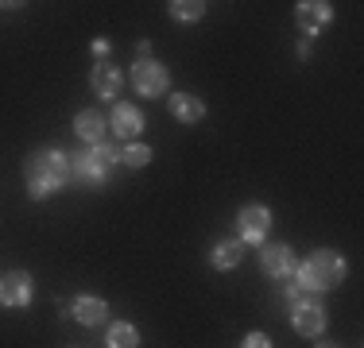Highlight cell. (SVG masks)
Here are the masks:
<instances>
[{"instance_id": "30bf717a", "label": "cell", "mask_w": 364, "mask_h": 348, "mask_svg": "<svg viewBox=\"0 0 364 348\" xmlns=\"http://www.w3.org/2000/svg\"><path fill=\"white\" fill-rule=\"evenodd\" d=\"M329 16H333V8H329L326 0H302L299 12H294V20H299V28L314 39V35L329 23Z\"/></svg>"}, {"instance_id": "5b68a950", "label": "cell", "mask_w": 364, "mask_h": 348, "mask_svg": "<svg viewBox=\"0 0 364 348\" xmlns=\"http://www.w3.org/2000/svg\"><path fill=\"white\" fill-rule=\"evenodd\" d=\"M132 85L144 97H159V93H167L171 74H167V66L155 62V58H140V62L132 66Z\"/></svg>"}, {"instance_id": "277c9868", "label": "cell", "mask_w": 364, "mask_h": 348, "mask_svg": "<svg viewBox=\"0 0 364 348\" xmlns=\"http://www.w3.org/2000/svg\"><path fill=\"white\" fill-rule=\"evenodd\" d=\"M31 298H36V283H31L28 271L0 275V306L4 310H23L31 306Z\"/></svg>"}, {"instance_id": "5bb4252c", "label": "cell", "mask_w": 364, "mask_h": 348, "mask_svg": "<svg viewBox=\"0 0 364 348\" xmlns=\"http://www.w3.org/2000/svg\"><path fill=\"white\" fill-rule=\"evenodd\" d=\"M171 116L182 120V124H198L205 116V104L194 97V93H175L171 97Z\"/></svg>"}, {"instance_id": "9a60e30c", "label": "cell", "mask_w": 364, "mask_h": 348, "mask_svg": "<svg viewBox=\"0 0 364 348\" xmlns=\"http://www.w3.org/2000/svg\"><path fill=\"white\" fill-rule=\"evenodd\" d=\"M74 132L82 136L85 143H101V136H105V120H101L93 109H85V112L74 116Z\"/></svg>"}, {"instance_id": "ba28073f", "label": "cell", "mask_w": 364, "mask_h": 348, "mask_svg": "<svg viewBox=\"0 0 364 348\" xmlns=\"http://www.w3.org/2000/svg\"><path fill=\"white\" fill-rule=\"evenodd\" d=\"M90 85H93V93H97L101 101H117L120 89H124V70L112 66V62H97L93 74H90Z\"/></svg>"}, {"instance_id": "2e32d148", "label": "cell", "mask_w": 364, "mask_h": 348, "mask_svg": "<svg viewBox=\"0 0 364 348\" xmlns=\"http://www.w3.org/2000/svg\"><path fill=\"white\" fill-rule=\"evenodd\" d=\"M109 348H140V333H136V325L117 321V325L109 329Z\"/></svg>"}, {"instance_id": "6da1fadb", "label": "cell", "mask_w": 364, "mask_h": 348, "mask_svg": "<svg viewBox=\"0 0 364 348\" xmlns=\"http://www.w3.org/2000/svg\"><path fill=\"white\" fill-rule=\"evenodd\" d=\"M70 182V155L58 151V147H43L28 159V194L43 202V197H50L58 186H66Z\"/></svg>"}, {"instance_id": "7a4b0ae2", "label": "cell", "mask_w": 364, "mask_h": 348, "mask_svg": "<svg viewBox=\"0 0 364 348\" xmlns=\"http://www.w3.org/2000/svg\"><path fill=\"white\" fill-rule=\"evenodd\" d=\"M120 163V151L112 143H93V147H85L77 159H70V178H77L82 186H101L105 182V174L112 170Z\"/></svg>"}, {"instance_id": "8fae6325", "label": "cell", "mask_w": 364, "mask_h": 348, "mask_svg": "<svg viewBox=\"0 0 364 348\" xmlns=\"http://www.w3.org/2000/svg\"><path fill=\"white\" fill-rule=\"evenodd\" d=\"M259 267L272 278H287L294 271V251L287 244H272V248H264V256H259Z\"/></svg>"}, {"instance_id": "44dd1931", "label": "cell", "mask_w": 364, "mask_h": 348, "mask_svg": "<svg viewBox=\"0 0 364 348\" xmlns=\"http://www.w3.org/2000/svg\"><path fill=\"white\" fill-rule=\"evenodd\" d=\"M322 348H337V344H322Z\"/></svg>"}, {"instance_id": "9c48e42d", "label": "cell", "mask_w": 364, "mask_h": 348, "mask_svg": "<svg viewBox=\"0 0 364 348\" xmlns=\"http://www.w3.org/2000/svg\"><path fill=\"white\" fill-rule=\"evenodd\" d=\"M66 310H70V317H74V321H82V325H90V329L105 325V317H109L105 298H93V294H77V298H74Z\"/></svg>"}, {"instance_id": "e0dca14e", "label": "cell", "mask_w": 364, "mask_h": 348, "mask_svg": "<svg viewBox=\"0 0 364 348\" xmlns=\"http://www.w3.org/2000/svg\"><path fill=\"white\" fill-rule=\"evenodd\" d=\"M120 163L132 167V170H140V167L151 163V147H147V143H124V147H120Z\"/></svg>"}, {"instance_id": "d6986e66", "label": "cell", "mask_w": 364, "mask_h": 348, "mask_svg": "<svg viewBox=\"0 0 364 348\" xmlns=\"http://www.w3.org/2000/svg\"><path fill=\"white\" fill-rule=\"evenodd\" d=\"M240 348H272V337L267 333H248L245 341H240Z\"/></svg>"}, {"instance_id": "7c38bea8", "label": "cell", "mask_w": 364, "mask_h": 348, "mask_svg": "<svg viewBox=\"0 0 364 348\" xmlns=\"http://www.w3.org/2000/svg\"><path fill=\"white\" fill-rule=\"evenodd\" d=\"M112 132L120 139H136L144 132V112L132 109V104H117V109H112Z\"/></svg>"}, {"instance_id": "ac0fdd59", "label": "cell", "mask_w": 364, "mask_h": 348, "mask_svg": "<svg viewBox=\"0 0 364 348\" xmlns=\"http://www.w3.org/2000/svg\"><path fill=\"white\" fill-rule=\"evenodd\" d=\"M167 8H171V16L182 20V23H194V20H202V16H205L202 0H175V4H167Z\"/></svg>"}, {"instance_id": "4fadbf2b", "label": "cell", "mask_w": 364, "mask_h": 348, "mask_svg": "<svg viewBox=\"0 0 364 348\" xmlns=\"http://www.w3.org/2000/svg\"><path fill=\"white\" fill-rule=\"evenodd\" d=\"M240 259H245V244L240 240H218L213 251H210V263L218 267V271H232Z\"/></svg>"}, {"instance_id": "8992f818", "label": "cell", "mask_w": 364, "mask_h": 348, "mask_svg": "<svg viewBox=\"0 0 364 348\" xmlns=\"http://www.w3.org/2000/svg\"><path fill=\"white\" fill-rule=\"evenodd\" d=\"M237 229H240V244H259L267 236V229H272V213H267V205H245L237 213Z\"/></svg>"}, {"instance_id": "52a82bcc", "label": "cell", "mask_w": 364, "mask_h": 348, "mask_svg": "<svg viewBox=\"0 0 364 348\" xmlns=\"http://www.w3.org/2000/svg\"><path fill=\"white\" fill-rule=\"evenodd\" d=\"M291 325H294V333H302V337H318V333H326V310L318 306V302L302 298V302H294V310H291Z\"/></svg>"}, {"instance_id": "ffe728a7", "label": "cell", "mask_w": 364, "mask_h": 348, "mask_svg": "<svg viewBox=\"0 0 364 348\" xmlns=\"http://www.w3.org/2000/svg\"><path fill=\"white\" fill-rule=\"evenodd\" d=\"M93 55H109V39H93Z\"/></svg>"}, {"instance_id": "3957f363", "label": "cell", "mask_w": 364, "mask_h": 348, "mask_svg": "<svg viewBox=\"0 0 364 348\" xmlns=\"http://www.w3.org/2000/svg\"><path fill=\"white\" fill-rule=\"evenodd\" d=\"M345 278V259L337 256V251H314V256L302 263V271H299V286L302 290H329V286H337Z\"/></svg>"}]
</instances>
